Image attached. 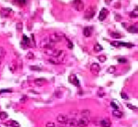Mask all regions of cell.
Masks as SVG:
<instances>
[{
  "label": "cell",
  "instance_id": "cell-1",
  "mask_svg": "<svg viewBox=\"0 0 138 127\" xmlns=\"http://www.w3.org/2000/svg\"><path fill=\"white\" fill-rule=\"evenodd\" d=\"M63 39V35L61 33V32H53L49 35V39L51 43H56L58 42H61Z\"/></svg>",
  "mask_w": 138,
  "mask_h": 127
},
{
  "label": "cell",
  "instance_id": "cell-2",
  "mask_svg": "<svg viewBox=\"0 0 138 127\" xmlns=\"http://www.w3.org/2000/svg\"><path fill=\"white\" fill-rule=\"evenodd\" d=\"M96 9L95 6H89L87 10L84 12V18L85 19H91L94 17V15H96Z\"/></svg>",
  "mask_w": 138,
  "mask_h": 127
},
{
  "label": "cell",
  "instance_id": "cell-3",
  "mask_svg": "<svg viewBox=\"0 0 138 127\" xmlns=\"http://www.w3.org/2000/svg\"><path fill=\"white\" fill-rule=\"evenodd\" d=\"M72 6L77 11H82L84 9V3L82 0H74L72 3Z\"/></svg>",
  "mask_w": 138,
  "mask_h": 127
},
{
  "label": "cell",
  "instance_id": "cell-4",
  "mask_svg": "<svg viewBox=\"0 0 138 127\" xmlns=\"http://www.w3.org/2000/svg\"><path fill=\"white\" fill-rule=\"evenodd\" d=\"M89 123V120L88 117H82L79 119V120H78V127H87Z\"/></svg>",
  "mask_w": 138,
  "mask_h": 127
},
{
  "label": "cell",
  "instance_id": "cell-5",
  "mask_svg": "<svg viewBox=\"0 0 138 127\" xmlns=\"http://www.w3.org/2000/svg\"><path fill=\"white\" fill-rule=\"evenodd\" d=\"M100 70H101V67H100L99 64H97V63L91 64L90 71H91V73H92L93 74H95V75H97V74L100 73Z\"/></svg>",
  "mask_w": 138,
  "mask_h": 127
},
{
  "label": "cell",
  "instance_id": "cell-6",
  "mask_svg": "<svg viewBox=\"0 0 138 127\" xmlns=\"http://www.w3.org/2000/svg\"><path fill=\"white\" fill-rule=\"evenodd\" d=\"M111 45L114 47H120V46H125V47H128V48H130V47H133V44L129 43H124V42H117V41H114V42H111Z\"/></svg>",
  "mask_w": 138,
  "mask_h": 127
},
{
  "label": "cell",
  "instance_id": "cell-7",
  "mask_svg": "<svg viewBox=\"0 0 138 127\" xmlns=\"http://www.w3.org/2000/svg\"><path fill=\"white\" fill-rule=\"evenodd\" d=\"M108 15V10H107L106 8H102L101 11H100L99 17H98V18H99V20L101 21H104L105 19L107 18Z\"/></svg>",
  "mask_w": 138,
  "mask_h": 127
},
{
  "label": "cell",
  "instance_id": "cell-8",
  "mask_svg": "<svg viewBox=\"0 0 138 127\" xmlns=\"http://www.w3.org/2000/svg\"><path fill=\"white\" fill-rule=\"evenodd\" d=\"M68 117L65 114H59L56 118V120L58 121V123L60 124H67V122L68 121Z\"/></svg>",
  "mask_w": 138,
  "mask_h": 127
},
{
  "label": "cell",
  "instance_id": "cell-9",
  "mask_svg": "<svg viewBox=\"0 0 138 127\" xmlns=\"http://www.w3.org/2000/svg\"><path fill=\"white\" fill-rule=\"evenodd\" d=\"M92 32H93V27H85L83 30V33L85 37L89 38L92 35Z\"/></svg>",
  "mask_w": 138,
  "mask_h": 127
},
{
  "label": "cell",
  "instance_id": "cell-10",
  "mask_svg": "<svg viewBox=\"0 0 138 127\" xmlns=\"http://www.w3.org/2000/svg\"><path fill=\"white\" fill-rule=\"evenodd\" d=\"M67 127H78V120L75 119H70L66 124Z\"/></svg>",
  "mask_w": 138,
  "mask_h": 127
},
{
  "label": "cell",
  "instance_id": "cell-11",
  "mask_svg": "<svg viewBox=\"0 0 138 127\" xmlns=\"http://www.w3.org/2000/svg\"><path fill=\"white\" fill-rule=\"evenodd\" d=\"M100 125H101V127H111V121L108 118L107 119H103L102 120H101Z\"/></svg>",
  "mask_w": 138,
  "mask_h": 127
},
{
  "label": "cell",
  "instance_id": "cell-12",
  "mask_svg": "<svg viewBox=\"0 0 138 127\" xmlns=\"http://www.w3.org/2000/svg\"><path fill=\"white\" fill-rule=\"evenodd\" d=\"M46 82H47V80H46L45 79H44V78H39V79H36L35 80H34V84L38 85V86H42V85H44Z\"/></svg>",
  "mask_w": 138,
  "mask_h": 127
},
{
  "label": "cell",
  "instance_id": "cell-13",
  "mask_svg": "<svg viewBox=\"0 0 138 127\" xmlns=\"http://www.w3.org/2000/svg\"><path fill=\"white\" fill-rule=\"evenodd\" d=\"M70 82L72 83V85H74L75 86H77V87L80 86V83H79V79H78V78L76 77L75 75L71 76V77H70Z\"/></svg>",
  "mask_w": 138,
  "mask_h": 127
},
{
  "label": "cell",
  "instance_id": "cell-14",
  "mask_svg": "<svg viewBox=\"0 0 138 127\" xmlns=\"http://www.w3.org/2000/svg\"><path fill=\"white\" fill-rule=\"evenodd\" d=\"M6 125L7 126H11V127H20V124H19L17 121H15V120H10V121H8V122L6 123Z\"/></svg>",
  "mask_w": 138,
  "mask_h": 127
},
{
  "label": "cell",
  "instance_id": "cell-15",
  "mask_svg": "<svg viewBox=\"0 0 138 127\" xmlns=\"http://www.w3.org/2000/svg\"><path fill=\"white\" fill-rule=\"evenodd\" d=\"M113 115L116 118H121L123 116V113L118 109H113Z\"/></svg>",
  "mask_w": 138,
  "mask_h": 127
},
{
  "label": "cell",
  "instance_id": "cell-16",
  "mask_svg": "<svg viewBox=\"0 0 138 127\" xmlns=\"http://www.w3.org/2000/svg\"><path fill=\"white\" fill-rule=\"evenodd\" d=\"M130 16L131 17V18H137V17H138V6L136 7V8L134 9V10H132V11L130 12Z\"/></svg>",
  "mask_w": 138,
  "mask_h": 127
},
{
  "label": "cell",
  "instance_id": "cell-17",
  "mask_svg": "<svg viewBox=\"0 0 138 127\" xmlns=\"http://www.w3.org/2000/svg\"><path fill=\"white\" fill-rule=\"evenodd\" d=\"M128 32H131V33H137L138 32V27L137 26H130L128 27Z\"/></svg>",
  "mask_w": 138,
  "mask_h": 127
},
{
  "label": "cell",
  "instance_id": "cell-18",
  "mask_svg": "<svg viewBox=\"0 0 138 127\" xmlns=\"http://www.w3.org/2000/svg\"><path fill=\"white\" fill-rule=\"evenodd\" d=\"M102 50H103V47L101 46L100 43H95V45H94V50H95V51L99 52V51H101Z\"/></svg>",
  "mask_w": 138,
  "mask_h": 127
},
{
  "label": "cell",
  "instance_id": "cell-19",
  "mask_svg": "<svg viewBox=\"0 0 138 127\" xmlns=\"http://www.w3.org/2000/svg\"><path fill=\"white\" fill-rule=\"evenodd\" d=\"M111 37H113V39H120L122 38V36L118 32H111Z\"/></svg>",
  "mask_w": 138,
  "mask_h": 127
},
{
  "label": "cell",
  "instance_id": "cell-20",
  "mask_svg": "<svg viewBox=\"0 0 138 127\" xmlns=\"http://www.w3.org/2000/svg\"><path fill=\"white\" fill-rule=\"evenodd\" d=\"M115 71H116V67L115 66H110L108 69V73H109V74H114Z\"/></svg>",
  "mask_w": 138,
  "mask_h": 127
},
{
  "label": "cell",
  "instance_id": "cell-21",
  "mask_svg": "<svg viewBox=\"0 0 138 127\" xmlns=\"http://www.w3.org/2000/svg\"><path fill=\"white\" fill-rule=\"evenodd\" d=\"M5 54H6V51H5V50L3 48V47H0V60H1V59H3V57H4Z\"/></svg>",
  "mask_w": 138,
  "mask_h": 127
},
{
  "label": "cell",
  "instance_id": "cell-22",
  "mask_svg": "<svg viewBox=\"0 0 138 127\" xmlns=\"http://www.w3.org/2000/svg\"><path fill=\"white\" fill-rule=\"evenodd\" d=\"M16 29L18 32H21L22 29H23V24H22V22H18L16 24Z\"/></svg>",
  "mask_w": 138,
  "mask_h": 127
},
{
  "label": "cell",
  "instance_id": "cell-23",
  "mask_svg": "<svg viewBox=\"0 0 138 127\" xmlns=\"http://www.w3.org/2000/svg\"><path fill=\"white\" fill-rule=\"evenodd\" d=\"M26 57H27V59H28V60H32V59H34V54L30 51L27 54Z\"/></svg>",
  "mask_w": 138,
  "mask_h": 127
},
{
  "label": "cell",
  "instance_id": "cell-24",
  "mask_svg": "<svg viewBox=\"0 0 138 127\" xmlns=\"http://www.w3.org/2000/svg\"><path fill=\"white\" fill-rule=\"evenodd\" d=\"M7 118H8V114H7L6 112H0V119L3 120Z\"/></svg>",
  "mask_w": 138,
  "mask_h": 127
},
{
  "label": "cell",
  "instance_id": "cell-25",
  "mask_svg": "<svg viewBox=\"0 0 138 127\" xmlns=\"http://www.w3.org/2000/svg\"><path fill=\"white\" fill-rule=\"evenodd\" d=\"M30 68L32 69V71H41L42 68L40 67H38V66H31Z\"/></svg>",
  "mask_w": 138,
  "mask_h": 127
},
{
  "label": "cell",
  "instance_id": "cell-26",
  "mask_svg": "<svg viewBox=\"0 0 138 127\" xmlns=\"http://www.w3.org/2000/svg\"><path fill=\"white\" fill-rule=\"evenodd\" d=\"M98 60L101 62H105L107 60V57L105 56V55H99V56H98Z\"/></svg>",
  "mask_w": 138,
  "mask_h": 127
},
{
  "label": "cell",
  "instance_id": "cell-27",
  "mask_svg": "<svg viewBox=\"0 0 138 127\" xmlns=\"http://www.w3.org/2000/svg\"><path fill=\"white\" fill-rule=\"evenodd\" d=\"M82 114L84 115V117H87L89 115V110H84L82 111Z\"/></svg>",
  "mask_w": 138,
  "mask_h": 127
},
{
  "label": "cell",
  "instance_id": "cell-28",
  "mask_svg": "<svg viewBox=\"0 0 138 127\" xmlns=\"http://www.w3.org/2000/svg\"><path fill=\"white\" fill-rule=\"evenodd\" d=\"M126 106H127V107H129V108L131 109V110H135V109L137 108V107H135V106L131 105V104H126Z\"/></svg>",
  "mask_w": 138,
  "mask_h": 127
},
{
  "label": "cell",
  "instance_id": "cell-29",
  "mask_svg": "<svg viewBox=\"0 0 138 127\" xmlns=\"http://www.w3.org/2000/svg\"><path fill=\"white\" fill-rule=\"evenodd\" d=\"M12 92L11 90H9V89H6V90H0V94L1 93H10Z\"/></svg>",
  "mask_w": 138,
  "mask_h": 127
},
{
  "label": "cell",
  "instance_id": "cell-30",
  "mask_svg": "<svg viewBox=\"0 0 138 127\" xmlns=\"http://www.w3.org/2000/svg\"><path fill=\"white\" fill-rule=\"evenodd\" d=\"M111 107H113V109H118V106L116 105L114 102H111Z\"/></svg>",
  "mask_w": 138,
  "mask_h": 127
},
{
  "label": "cell",
  "instance_id": "cell-31",
  "mask_svg": "<svg viewBox=\"0 0 138 127\" xmlns=\"http://www.w3.org/2000/svg\"><path fill=\"white\" fill-rule=\"evenodd\" d=\"M121 97L123 99H125V100H128V99H129V96L125 93H124V92H122V93H121Z\"/></svg>",
  "mask_w": 138,
  "mask_h": 127
},
{
  "label": "cell",
  "instance_id": "cell-32",
  "mask_svg": "<svg viewBox=\"0 0 138 127\" xmlns=\"http://www.w3.org/2000/svg\"><path fill=\"white\" fill-rule=\"evenodd\" d=\"M118 62H119V63H125V62H127V60H126V59H125V58H118Z\"/></svg>",
  "mask_w": 138,
  "mask_h": 127
},
{
  "label": "cell",
  "instance_id": "cell-33",
  "mask_svg": "<svg viewBox=\"0 0 138 127\" xmlns=\"http://www.w3.org/2000/svg\"><path fill=\"white\" fill-rule=\"evenodd\" d=\"M17 2H19L20 5H25L26 3H27V0H17Z\"/></svg>",
  "mask_w": 138,
  "mask_h": 127
},
{
  "label": "cell",
  "instance_id": "cell-34",
  "mask_svg": "<svg viewBox=\"0 0 138 127\" xmlns=\"http://www.w3.org/2000/svg\"><path fill=\"white\" fill-rule=\"evenodd\" d=\"M46 127H56V125L52 122H49V123H47V125H46Z\"/></svg>",
  "mask_w": 138,
  "mask_h": 127
},
{
  "label": "cell",
  "instance_id": "cell-35",
  "mask_svg": "<svg viewBox=\"0 0 138 127\" xmlns=\"http://www.w3.org/2000/svg\"><path fill=\"white\" fill-rule=\"evenodd\" d=\"M68 48H69V49H72V46H73V45H72V43L71 42V41L69 40V39H68Z\"/></svg>",
  "mask_w": 138,
  "mask_h": 127
},
{
  "label": "cell",
  "instance_id": "cell-36",
  "mask_svg": "<svg viewBox=\"0 0 138 127\" xmlns=\"http://www.w3.org/2000/svg\"><path fill=\"white\" fill-rule=\"evenodd\" d=\"M104 1H105V3H106L107 4H109V3H111L112 0H104Z\"/></svg>",
  "mask_w": 138,
  "mask_h": 127
},
{
  "label": "cell",
  "instance_id": "cell-37",
  "mask_svg": "<svg viewBox=\"0 0 138 127\" xmlns=\"http://www.w3.org/2000/svg\"><path fill=\"white\" fill-rule=\"evenodd\" d=\"M1 66H2V63H1V60H0V68H1Z\"/></svg>",
  "mask_w": 138,
  "mask_h": 127
}]
</instances>
